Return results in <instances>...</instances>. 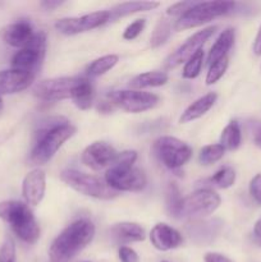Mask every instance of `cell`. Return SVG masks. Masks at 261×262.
Here are the masks:
<instances>
[{
	"label": "cell",
	"instance_id": "42",
	"mask_svg": "<svg viewBox=\"0 0 261 262\" xmlns=\"http://www.w3.org/2000/svg\"><path fill=\"white\" fill-rule=\"evenodd\" d=\"M253 235L258 239V242L261 243V217L253 225Z\"/></svg>",
	"mask_w": 261,
	"mask_h": 262
},
{
	"label": "cell",
	"instance_id": "45",
	"mask_svg": "<svg viewBox=\"0 0 261 262\" xmlns=\"http://www.w3.org/2000/svg\"><path fill=\"white\" fill-rule=\"evenodd\" d=\"M260 69H261V67H260Z\"/></svg>",
	"mask_w": 261,
	"mask_h": 262
},
{
	"label": "cell",
	"instance_id": "4",
	"mask_svg": "<svg viewBox=\"0 0 261 262\" xmlns=\"http://www.w3.org/2000/svg\"><path fill=\"white\" fill-rule=\"evenodd\" d=\"M60 179L67 186L83 196L92 197L96 200H105V201H109L118 196V192L110 188L105 179L91 176V174L82 173L76 169L63 170L60 174Z\"/></svg>",
	"mask_w": 261,
	"mask_h": 262
},
{
	"label": "cell",
	"instance_id": "17",
	"mask_svg": "<svg viewBox=\"0 0 261 262\" xmlns=\"http://www.w3.org/2000/svg\"><path fill=\"white\" fill-rule=\"evenodd\" d=\"M151 245L161 252L171 251L178 248L183 243V237L177 229L171 228L170 225L159 223L151 229L150 232Z\"/></svg>",
	"mask_w": 261,
	"mask_h": 262
},
{
	"label": "cell",
	"instance_id": "10",
	"mask_svg": "<svg viewBox=\"0 0 261 262\" xmlns=\"http://www.w3.org/2000/svg\"><path fill=\"white\" fill-rule=\"evenodd\" d=\"M81 77H56L44 79L35 84L32 92L38 100L48 102L61 101L71 99Z\"/></svg>",
	"mask_w": 261,
	"mask_h": 262
},
{
	"label": "cell",
	"instance_id": "36",
	"mask_svg": "<svg viewBox=\"0 0 261 262\" xmlns=\"http://www.w3.org/2000/svg\"><path fill=\"white\" fill-rule=\"evenodd\" d=\"M196 4L194 2H179L176 3V4L170 5V7L166 9V14L168 15H183L184 13L187 12L188 9H191L193 5Z\"/></svg>",
	"mask_w": 261,
	"mask_h": 262
},
{
	"label": "cell",
	"instance_id": "26",
	"mask_svg": "<svg viewBox=\"0 0 261 262\" xmlns=\"http://www.w3.org/2000/svg\"><path fill=\"white\" fill-rule=\"evenodd\" d=\"M183 197H182L181 191H179L178 184L171 182L168 184L166 188V209L168 212L176 219L183 216Z\"/></svg>",
	"mask_w": 261,
	"mask_h": 262
},
{
	"label": "cell",
	"instance_id": "5",
	"mask_svg": "<svg viewBox=\"0 0 261 262\" xmlns=\"http://www.w3.org/2000/svg\"><path fill=\"white\" fill-rule=\"evenodd\" d=\"M235 7L234 2H202L196 3L176 22V31H184L196 28L211 22L215 18L229 14Z\"/></svg>",
	"mask_w": 261,
	"mask_h": 262
},
{
	"label": "cell",
	"instance_id": "28",
	"mask_svg": "<svg viewBox=\"0 0 261 262\" xmlns=\"http://www.w3.org/2000/svg\"><path fill=\"white\" fill-rule=\"evenodd\" d=\"M171 35V25L166 18H160L159 22L156 23L153 33L150 37V45L153 49L160 48L161 45L169 40Z\"/></svg>",
	"mask_w": 261,
	"mask_h": 262
},
{
	"label": "cell",
	"instance_id": "44",
	"mask_svg": "<svg viewBox=\"0 0 261 262\" xmlns=\"http://www.w3.org/2000/svg\"><path fill=\"white\" fill-rule=\"evenodd\" d=\"M161 262H168V261H161Z\"/></svg>",
	"mask_w": 261,
	"mask_h": 262
},
{
	"label": "cell",
	"instance_id": "33",
	"mask_svg": "<svg viewBox=\"0 0 261 262\" xmlns=\"http://www.w3.org/2000/svg\"><path fill=\"white\" fill-rule=\"evenodd\" d=\"M145 26H146L145 18L133 20L130 25L127 26V28H125L124 32H123V38H124V40H129V41L135 40V38H137L138 36L141 35V32L143 31Z\"/></svg>",
	"mask_w": 261,
	"mask_h": 262
},
{
	"label": "cell",
	"instance_id": "15",
	"mask_svg": "<svg viewBox=\"0 0 261 262\" xmlns=\"http://www.w3.org/2000/svg\"><path fill=\"white\" fill-rule=\"evenodd\" d=\"M46 174L42 169L36 168L26 174L22 183V194L31 206H37L45 197Z\"/></svg>",
	"mask_w": 261,
	"mask_h": 262
},
{
	"label": "cell",
	"instance_id": "40",
	"mask_svg": "<svg viewBox=\"0 0 261 262\" xmlns=\"http://www.w3.org/2000/svg\"><path fill=\"white\" fill-rule=\"evenodd\" d=\"M61 4H64V2H58V0H45V2L40 3V7L44 8L45 10H53L55 8L60 7Z\"/></svg>",
	"mask_w": 261,
	"mask_h": 262
},
{
	"label": "cell",
	"instance_id": "23",
	"mask_svg": "<svg viewBox=\"0 0 261 262\" xmlns=\"http://www.w3.org/2000/svg\"><path fill=\"white\" fill-rule=\"evenodd\" d=\"M169 77L165 72L160 71H151L141 73L138 76L133 77L129 82V86L136 90L148 89V87H160L168 82Z\"/></svg>",
	"mask_w": 261,
	"mask_h": 262
},
{
	"label": "cell",
	"instance_id": "9",
	"mask_svg": "<svg viewBox=\"0 0 261 262\" xmlns=\"http://www.w3.org/2000/svg\"><path fill=\"white\" fill-rule=\"evenodd\" d=\"M46 53V33L44 31H38L35 33L30 43L26 48L13 55L12 68L22 72H30L36 74L37 69L42 64Z\"/></svg>",
	"mask_w": 261,
	"mask_h": 262
},
{
	"label": "cell",
	"instance_id": "16",
	"mask_svg": "<svg viewBox=\"0 0 261 262\" xmlns=\"http://www.w3.org/2000/svg\"><path fill=\"white\" fill-rule=\"evenodd\" d=\"M36 74L30 72L7 69L0 71V95H12L27 90L32 84Z\"/></svg>",
	"mask_w": 261,
	"mask_h": 262
},
{
	"label": "cell",
	"instance_id": "14",
	"mask_svg": "<svg viewBox=\"0 0 261 262\" xmlns=\"http://www.w3.org/2000/svg\"><path fill=\"white\" fill-rule=\"evenodd\" d=\"M118 156V151L104 141H96L87 146L82 152V163L92 170L109 169Z\"/></svg>",
	"mask_w": 261,
	"mask_h": 262
},
{
	"label": "cell",
	"instance_id": "32",
	"mask_svg": "<svg viewBox=\"0 0 261 262\" xmlns=\"http://www.w3.org/2000/svg\"><path fill=\"white\" fill-rule=\"evenodd\" d=\"M228 66H229V59H228V56H225V58L220 59V60L211 64L209 68V72H207L206 74V78H205V82H206L207 86H211V84L216 83V82L225 74Z\"/></svg>",
	"mask_w": 261,
	"mask_h": 262
},
{
	"label": "cell",
	"instance_id": "34",
	"mask_svg": "<svg viewBox=\"0 0 261 262\" xmlns=\"http://www.w3.org/2000/svg\"><path fill=\"white\" fill-rule=\"evenodd\" d=\"M0 262H15V245L10 237L5 238L0 248Z\"/></svg>",
	"mask_w": 261,
	"mask_h": 262
},
{
	"label": "cell",
	"instance_id": "43",
	"mask_svg": "<svg viewBox=\"0 0 261 262\" xmlns=\"http://www.w3.org/2000/svg\"><path fill=\"white\" fill-rule=\"evenodd\" d=\"M3 107H4V105H3V99H2V95H0V113L3 112Z\"/></svg>",
	"mask_w": 261,
	"mask_h": 262
},
{
	"label": "cell",
	"instance_id": "22",
	"mask_svg": "<svg viewBox=\"0 0 261 262\" xmlns=\"http://www.w3.org/2000/svg\"><path fill=\"white\" fill-rule=\"evenodd\" d=\"M160 3L158 2H127L120 3L109 10L110 20L118 19V18L127 17V15L135 14L140 12H148L158 8Z\"/></svg>",
	"mask_w": 261,
	"mask_h": 262
},
{
	"label": "cell",
	"instance_id": "29",
	"mask_svg": "<svg viewBox=\"0 0 261 262\" xmlns=\"http://www.w3.org/2000/svg\"><path fill=\"white\" fill-rule=\"evenodd\" d=\"M225 154V148L220 143H214V145H206L200 150L199 161L201 165L209 166L212 164L222 160Z\"/></svg>",
	"mask_w": 261,
	"mask_h": 262
},
{
	"label": "cell",
	"instance_id": "24",
	"mask_svg": "<svg viewBox=\"0 0 261 262\" xmlns=\"http://www.w3.org/2000/svg\"><path fill=\"white\" fill-rule=\"evenodd\" d=\"M72 101L74 102L79 110H89L94 102V87L91 82L86 77L79 78L78 84L76 86L72 96Z\"/></svg>",
	"mask_w": 261,
	"mask_h": 262
},
{
	"label": "cell",
	"instance_id": "30",
	"mask_svg": "<svg viewBox=\"0 0 261 262\" xmlns=\"http://www.w3.org/2000/svg\"><path fill=\"white\" fill-rule=\"evenodd\" d=\"M204 58L205 53L202 49H200L193 56L188 59L186 61L183 67V72H182V76L186 79H194L200 76L201 73L202 66H204Z\"/></svg>",
	"mask_w": 261,
	"mask_h": 262
},
{
	"label": "cell",
	"instance_id": "7",
	"mask_svg": "<svg viewBox=\"0 0 261 262\" xmlns=\"http://www.w3.org/2000/svg\"><path fill=\"white\" fill-rule=\"evenodd\" d=\"M105 182L115 192H141L147 186V178L141 169L136 166L113 165L105 173Z\"/></svg>",
	"mask_w": 261,
	"mask_h": 262
},
{
	"label": "cell",
	"instance_id": "2",
	"mask_svg": "<svg viewBox=\"0 0 261 262\" xmlns=\"http://www.w3.org/2000/svg\"><path fill=\"white\" fill-rule=\"evenodd\" d=\"M77 132V128L64 119L54 120L37 132L36 143L31 151L30 160L36 165H45L54 158L59 148Z\"/></svg>",
	"mask_w": 261,
	"mask_h": 262
},
{
	"label": "cell",
	"instance_id": "25",
	"mask_svg": "<svg viewBox=\"0 0 261 262\" xmlns=\"http://www.w3.org/2000/svg\"><path fill=\"white\" fill-rule=\"evenodd\" d=\"M242 143V132L237 120H230L220 135V145L225 150L234 151Z\"/></svg>",
	"mask_w": 261,
	"mask_h": 262
},
{
	"label": "cell",
	"instance_id": "8",
	"mask_svg": "<svg viewBox=\"0 0 261 262\" xmlns=\"http://www.w3.org/2000/svg\"><path fill=\"white\" fill-rule=\"evenodd\" d=\"M110 102L122 110L132 114L147 112L154 109L160 102V97L155 94L140 90H120L107 95Z\"/></svg>",
	"mask_w": 261,
	"mask_h": 262
},
{
	"label": "cell",
	"instance_id": "27",
	"mask_svg": "<svg viewBox=\"0 0 261 262\" xmlns=\"http://www.w3.org/2000/svg\"><path fill=\"white\" fill-rule=\"evenodd\" d=\"M118 60H119V56L115 55V54H109V55H104L101 58L95 59L86 68L87 77H100L102 74L107 73L117 66Z\"/></svg>",
	"mask_w": 261,
	"mask_h": 262
},
{
	"label": "cell",
	"instance_id": "11",
	"mask_svg": "<svg viewBox=\"0 0 261 262\" xmlns=\"http://www.w3.org/2000/svg\"><path fill=\"white\" fill-rule=\"evenodd\" d=\"M222 204V199L212 189L202 188L193 192L183 200V216L202 219L212 215Z\"/></svg>",
	"mask_w": 261,
	"mask_h": 262
},
{
	"label": "cell",
	"instance_id": "41",
	"mask_svg": "<svg viewBox=\"0 0 261 262\" xmlns=\"http://www.w3.org/2000/svg\"><path fill=\"white\" fill-rule=\"evenodd\" d=\"M252 140L255 146L261 148V124H257L255 128H253V136Z\"/></svg>",
	"mask_w": 261,
	"mask_h": 262
},
{
	"label": "cell",
	"instance_id": "39",
	"mask_svg": "<svg viewBox=\"0 0 261 262\" xmlns=\"http://www.w3.org/2000/svg\"><path fill=\"white\" fill-rule=\"evenodd\" d=\"M252 51L256 56H261V26L258 27L257 33H256V37L255 40H253Z\"/></svg>",
	"mask_w": 261,
	"mask_h": 262
},
{
	"label": "cell",
	"instance_id": "31",
	"mask_svg": "<svg viewBox=\"0 0 261 262\" xmlns=\"http://www.w3.org/2000/svg\"><path fill=\"white\" fill-rule=\"evenodd\" d=\"M235 178H237V174L234 169L230 166H224L210 178V182L214 183V186H216L217 188L227 189L235 183Z\"/></svg>",
	"mask_w": 261,
	"mask_h": 262
},
{
	"label": "cell",
	"instance_id": "35",
	"mask_svg": "<svg viewBox=\"0 0 261 262\" xmlns=\"http://www.w3.org/2000/svg\"><path fill=\"white\" fill-rule=\"evenodd\" d=\"M250 194L253 201L261 206V174H256L250 182Z\"/></svg>",
	"mask_w": 261,
	"mask_h": 262
},
{
	"label": "cell",
	"instance_id": "19",
	"mask_svg": "<svg viewBox=\"0 0 261 262\" xmlns=\"http://www.w3.org/2000/svg\"><path fill=\"white\" fill-rule=\"evenodd\" d=\"M110 235L113 239L122 245L128 243L142 242L146 238V232L140 224L132 222H122L114 224L110 229Z\"/></svg>",
	"mask_w": 261,
	"mask_h": 262
},
{
	"label": "cell",
	"instance_id": "38",
	"mask_svg": "<svg viewBox=\"0 0 261 262\" xmlns=\"http://www.w3.org/2000/svg\"><path fill=\"white\" fill-rule=\"evenodd\" d=\"M205 262H233L230 258H228L227 256L222 255V253L217 252H209L205 255L204 257Z\"/></svg>",
	"mask_w": 261,
	"mask_h": 262
},
{
	"label": "cell",
	"instance_id": "18",
	"mask_svg": "<svg viewBox=\"0 0 261 262\" xmlns=\"http://www.w3.org/2000/svg\"><path fill=\"white\" fill-rule=\"evenodd\" d=\"M35 31H33L32 25L27 20H17L14 23H10L3 30L2 36L3 40L8 45L13 48L23 49L32 41L35 37Z\"/></svg>",
	"mask_w": 261,
	"mask_h": 262
},
{
	"label": "cell",
	"instance_id": "1",
	"mask_svg": "<svg viewBox=\"0 0 261 262\" xmlns=\"http://www.w3.org/2000/svg\"><path fill=\"white\" fill-rule=\"evenodd\" d=\"M95 232L94 223L89 219H79L69 224L51 243L50 262H71L92 242Z\"/></svg>",
	"mask_w": 261,
	"mask_h": 262
},
{
	"label": "cell",
	"instance_id": "21",
	"mask_svg": "<svg viewBox=\"0 0 261 262\" xmlns=\"http://www.w3.org/2000/svg\"><path fill=\"white\" fill-rule=\"evenodd\" d=\"M235 40V31L234 28L229 27L225 28L222 33L219 35V37L216 38L214 45L211 46L209 51V55H207V66H211L215 61L220 60V59L225 58L228 54V51L232 49L233 43Z\"/></svg>",
	"mask_w": 261,
	"mask_h": 262
},
{
	"label": "cell",
	"instance_id": "37",
	"mask_svg": "<svg viewBox=\"0 0 261 262\" xmlns=\"http://www.w3.org/2000/svg\"><path fill=\"white\" fill-rule=\"evenodd\" d=\"M118 255H119L120 262H138L140 258H138L137 252L135 250H132L130 247H127V246H122L118 251Z\"/></svg>",
	"mask_w": 261,
	"mask_h": 262
},
{
	"label": "cell",
	"instance_id": "3",
	"mask_svg": "<svg viewBox=\"0 0 261 262\" xmlns=\"http://www.w3.org/2000/svg\"><path fill=\"white\" fill-rule=\"evenodd\" d=\"M0 219L4 220L14 234L28 245H33L40 238V227L32 211L20 201L0 202Z\"/></svg>",
	"mask_w": 261,
	"mask_h": 262
},
{
	"label": "cell",
	"instance_id": "13",
	"mask_svg": "<svg viewBox=\"0 0 261 262\" xmlns=\"http://www.w3.org/2000/svg\"><path fill=\"white\" fill-rule=\"evenodd\" d=\"M216 30V26H209V27L204 28V30L201 31H197L196 33L189 36L183 45L179 46L173 54H170V55L168 56V59L165 60L166 68L174 69L178 66H181L182 63H186V61L188 60L191 56H193L200 49H202L204 43L214 35Z\"/></svg>",
	"mask_w": 261,
	"mask_h": 262
},
{
	"label": "cell",
	"instance_id": "6",
	"mask_svg": "<svg viewBox=\"0 0 261 262\" xmlns=\"http://www.w3.org/2000/svg\"><path fill=\"white\" fill-rule=\"evenodd\" d=\"M154 152L165 168L177 170L192 158V148L186 142L171 136H161L154 142Z\"/></svg>",
	"mask_w": 261,
	"mask_h": 262
},
{
	"label": "cell",
	"instance_id": "20",
	"mask_svg": "<svg viewBox=\"0 0 261 262\" xmlns=\"http://www.w3.org/2000/svg\"><path fill=\"white\" fill-rule=\"evenodd\" d=\"M217 99V95L215 92H209V94L204 95V96L199 97L194 100L189 106L186 107L183 113H182L181 118H179V123L181 124H187L193 120L199 119V118L204 117L210 109L215 105Z\"/></svg>",
	"mask_w": 261,
	"mask_h": 262
},
{
	"label": "cell",
	"instance_id": "12",
	"mask_svg": "<svg viewBox=\"0 0 261 262\" xmlns=\"http://www.w3.org/2000/svg\"><path fill=\"white\" fill-rule=\"evenodd\" d=\"M109 20V10H99V12H92L89 13V14L81 15V17L60 18V19L56 20L54 27L63 35L74 36L78 35V33L95 30V28L105 25Z\"/></svg>",
	"mask_w": 261,
	"mask_h": 262
}]
</instances>
